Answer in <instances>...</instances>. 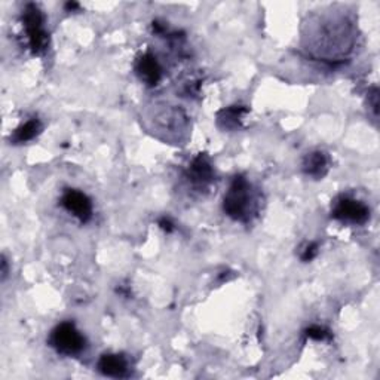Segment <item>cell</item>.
<instances>
[{"label":"cell","instance_id":"6da1fadb","mask_svg":"<svg viewBox=\"0 0 380 380\" xmlns=\"http://www.w3.org/2000/svg\"><path fill=\"white\" fill-rule=\"evenodd\" d=\"M309 42L311 45H313L315 52L320 50L321 45L328 46V48L332 46V55H335V61L343 62L346 52L351 51L354 45L352 26L343 17H332V21L327 18L323 27L321 26L315 27V31L311 36Z\"/></svg>","mask_w":380,"mask_h":380},{"label":"cell","instance_id":"7a4b0ae2","mask_svg":"<svg viewBox=\"0 0 380 380\" xmlns=\"http://www.w3.org/2000/svg\"><path fill=\"white\" fill-rule=\"evenodd\" d=\"M223 211L235 221L247 223L256 211V202L252 196V187L247 177L238 174L223 198Z\"/></svg>","mask_w":380,"mask_h":380},{"label":"cell","instance_id":"3957f363","mask_svg":"<svg viewBox=\"0 0 380 380\" xmlns=\"http://www.w3.org/2000/svg\"><path fill=\"white\" fill-rule=\"evenodd\" d=\"M21 20L31 54L42 55L50 46V35L45 30L43 12L36 4H27L23 11Z\"/></svg>","mask_w":380,"mask_h":380},{"label":"cell","instance_id":"277c9868","mask_svg":"<svg viewBox=\"0 0 380 380\" xmlns=\"http://www.w3.org/2000/svg\"><path fill=\"white\" fill-rule=\"evenodd\" d=\"M50 345L54 347L55 352L66 357L79 355L86 346V340L79 328L70 323H60L50 335Z\"/></svg>","mask_w":380,"mask_h":380},{"label":"cell","instance_id":"5b68a950","mask_svg":"<svg viewBox=\"0 0 380 380\" xmlns=\"http://www.w3.org/2000/svg\"><path fill=\"white\" fill-rule=\"evenodd\" d=\"M331 217L343 223L364 225L370 218V210L366 203L355 198L339 196L331 207Z\"/></svg>","mask_w":380,"mask_h":380},{"label":"cell","instance_id":"8992f818","mask_svg":"<svg viewBox=\"0 0 380 380\" xmlns=\"http://www.w3.org/2000/svg\"><path fill=\"white\" fill-rule=\"evenodd\" d=\"M61 207L67 213H70L73 217H76L81 223H88L92 218L94 207L92 201L88 198L81 190L76 189H67L65 194L61 195Z\"/></svg>","mask_w":380,"mask_h":380},{"label":"cell","instance_id":"52a82bcc","mask_svg":"<svg viewBox=\"0 0 380 380\" xmlns=\"http://www.w3.org/2000/svg\"><path fill=\"white\" fill-rule=\"evenodd\" d=\"M135 73L140 81L147 86H156L162 79V67L157 58L150 52L146 51L137 57L135 61Z\"/></svg>","mask_w":380,"mask_h":380},{"label":"cell","instance_id":"ba28073f","mask_svg":"<svg viewBox=\"0 0 380 380\" xmlns=\"http://www.w3.org/2000/svg\"><path fill=\"white\" fill-rule=\"evenodd\" d=\"M186 179L190 181V184L198 189L208 187L214 181V168L208 157L202 153L198 155L195 160L190 162L186 171Z\"/></svg>","mask_w":380,"mask_h":380},{"label":"cell","instance_id":"9c48e42d","mask_svg":"<svg viewBox=\"0 0 380 380\" xmlns=\"http://www.w3.org/2000/svg\"><path fill=\"white\" fill-rule=\"evenodd\" d=\"M128 361L119 354H104L97 362V369L103 376L107 377H126L128 376Z\"/></svg>","mask_w":380,"mask_h":380},{"label":"cell","instance_id":"30bf717a","mask_svg":"<svg viewBox=\"0 0 380 380\" xmlns=\"http://www.w3.org/2000/svg\"><path fill=\"white\" fill-rule=\"evenodd\" d=\"M302 169L308 177H312L315 180H320L325 177V174L328 172V157L324 152L315 150L308 153L303 157L302 162Z\"/></svg>","mask_w":380,"mask_h":380},{"label":"cell","instance_id":"8fae6325","mask_svg":"<svg viewBox=\"0 0 380 380\" xmlns=\"http://www.w3.org/2000/svg\"><path fill=\"white\" fill-rule=\"evenodd\" d=\"M248 113V108L244 106H230L217 113V125L221 130L235 131L240 130L242 125L244 115Z\"/></svg>","mask_w":380,"mask_h":380},{"label":"cell","instance_id":"7c38bea8","mask_svg":"<svg viewBox=\"0 0 380 380\" xmlns=\"http://www.w3.org/2000/svg\"><path fill=\"white\" fill-rule=\"evenodd\" d=\"M42 122L36 118H31L27 122L21 123L18 128L11 134V142H13V145H23V142L36 138L42 133Z\"/></svg>","mask_w":380,"mask_h":380},{"label":"cell","instance_id":"4fadbf2b","mask_svg":"<svg viewBox=\"0 0 380 380\" xmlns=\"http://www.w3.org/2000/svg\"><path fill=\"white\" fill-rule=\"evenodd\" d=\"M305 336L315 342H325L331 339V331L323 325H311L305 330Z\"/></svg>","mask_w":380,"mask_h":380},{"label":"cell","instance_id":"5bb4252c","mask_svg":"<svg viewBox=\"0 0 380 380\" xmlns=\"http://www.w3.org/2000/svg\"><path fill=\"white\" fill-rule=\"evenodd\" d=\"M318 252H320L318 242H306L302 251H300V260L305 263L312 262L316 256H318Z\"/></svg>","mask_w":380,"mask_h":380},{"label":"cell","instance_id":"9a60e30c","mask_svg":"<svg viewBox=\"0 0 380 380\" xmlns=\"http://www.w3.org/2000/svg\"><path fill=\"white\" fill-rule=\"evenodd\" d=\"M369 106L373 110V115L377 116V112H379V91H377V88H373L371 92H369Z\"/></svg>","mask_w":380,"mask_h":380},{"label":"cell","instance_id":"2e32d148","mask_svg":"<svg viewBox=\"0 0 380 380\" xmlns=\"http://www.w3.org/2000/svg\"><path fill=\"white\" fill-rule=\"evenodd\" d=\"M157 225H160V228L167 233H171V232H174V229H176V226H174V223H172V220L167 216L157 220Z\"/></svg>","mask_w":380,"mask_h":380},{"label":"cell","instance_id":"e0dca14e","mask_svg":"<svg viewBox=\"0 0 380 380\" xmlns=\"http://www.w3.org/2000/svg\"><path fill=\"white\" fill-rule=\"evenodd\" d=\"M8 272H9V269H8V262H6L5 257H2V281L6 279Z\"/></svg>","mask_w":380,"mask_h":380},{"label":"cell","instance_id":"ac0fdd59","mask_svg":"<svg viewBox=\"0 0 380 380\" xmlns=\"http://www.w3.org/2000/svg\"><path fill=\"white\" fill-rule=\"evenodd\" d=\"M65 8H66L67 12H73V11H76V9L81 8V5H79L77 2H67V4L65 5Z\"/></svg>","mask_w":380,"mask_h":380}]
</instances>
